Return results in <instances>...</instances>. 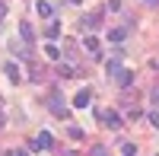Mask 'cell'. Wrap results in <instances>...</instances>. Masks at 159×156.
<instances>
[{"instance_id": "1", "label": "cell", "mask_w": 159, "mask_h": 156, "mask_svg": "<svg viewBox=\"0 0 159 156\" xmlns=\"http://www.w3.org/2000/svg\"><path fill=\"white\" fill-rule=\"evenodd\" d=\"M99 118L105 121V127H111V131H118V127H124V121H121V115H118L115 108H105V112H99Z\"/></svg>"}, {"instance_id": "2", "label": "cell", "mask_w": 159, "mask_h": 156, "mask_svg": "<svg viewBox=\"0 0 159 156\" xmlns=\"http://www.w3.org/2000/svg\"><path fill=\"white\" fill-rule=\"evenodd\" d=\"M3 76L13 83V86H19L22 83V73H19V64L16 61H3Z\"/></svg>"}, {"instance_id": "3", "label": "cell", "mask_w": 159, "mask_h": 156, "mask_svg": "<svg viewBox=\"0 0 159 156\" xmlns=\"http://www.w3.org/2000/svg\"><path fill=\"white\" fill-rule=\"evenodd\" d=\"M48 108H51V115H57V118H67V105H64V96L61 93H54L48 99Z\"/></svg>"}, {"instance_id": "4", "label": "cell", "mask_w": 159, "mask_h": 156, "mask_svg": "<svg viewBox=\"0 0 159 156\" xmlns=\"http://www.w3.org/2000/svg\"><path fill=\"white\" fill-rule=\"evenodd\" d=\"M99 25H102V13H92V16L80 19V32H96Z\"/></svg>"}, {"instance_id": "5", "label": "cell", "mask_w": 159, "mask_h": 156, "mask_svg": "<svg viewBox=\"0 0 159 156\" xmlns=\"http://www.w3.org/2000/svg\"><path fill=\"white\" fill-rule=\"evenodd\" d=\"M89 102H92V89H89V86H80L76 96H73V105H76V108H86Z\"/></svg>"}, {"instance_id": "6", "label": "cell", "mask_w": 159, "mask_h": 156, "mask_svg": "<svg viewBox=\"0 0 159 156\" xmlns=\"http://www.w3.org/2000/svg\"><path fill=\"white\" fill-rule=\"evenodd\" d=\"M83 48H86L96 61L102 57V45H99V38H96V35H86V38H83Z\"/></svg>"}, {"instance_id": "7", "label": "cell", "mask_w": 159, "mask_h": 156, "mask_svg": "<svg viewBox=\"0 0 159 156\" xmlns=\"http://www.w3.org/2000/svg\"><path fill=\"white\" fill-rule=\"evenodd\" d=\"M121 54H124V51H115V57L105 64V73H108V76H115L118 70H121Z\"/></svg>"}, {"instance_id": "8", "label": "cell", "mask_w": 159, "mask_h": 156, "mask_svg": "<svg viewBox=\"0 0 159 156\" xmlns=\"http://www.w3.org/2000/svg\"><path fill=\"white\" fill-rule=\"evenodd\" d=\"M115 80H118V86H130L134 83V70H127V67H121L115 73Z\"/></svg>"}, {"instance_id": "9", "label": "cell", "mask_w": 159, "mask_h": 156, "mask_svg": "<svg viewBox=\"0 0 159 156\" xmlns=\"http://www.w3.org/2000/svg\"><path fill=\"white\" fill-rule=\"evenodd\" d=\"M45 38H51V42L61 38V22H48V25H45Z\"/></svg>"}, {"instance_id": "10", "label": "cell", "mask_w": 159, "mask_h": 156, "mask_svg": "<svg viewBox=\"0 0 159 156\" xmlns=\"http://www.w3.org/2000/svg\"><path fill=\"white\" fill-rule=\"evenodd\" d=\"M38 144H42V150H54V137H51L48 131H42L38 134Z\"/></svg>"}, {"instance_id": "11", "label": "cell", "mask_w": 159, "mask_h": 156, "mask_svg": "<svg viewBox=\"0 0 159 156\" xmlns=\"http://www.w3.org/2000/svg\"><path fill=\"white\" fill-rule=\"evenodd\" d=\"M45 54H48L51 61H61V48H57L54 42H51V38H48V45H45Z\"/></svg>"}, {"instance_id": "12", "label": "cell", "mask_w": 159, "mask_h": 156, "mask_svg": "<svg viewBox=\"0 0 159 156\" xmlns=\"http://www.w3.org/2000/svg\"><path fill=\"white\" fill-rule=\"evenodd\" d=\"M35 10H38V16H51V13H54V10H51V3H48V0H38V3H35Z\"/></svg>"}, {"instance_id": "13", "label": "cell", "mask_w": 159, "mask_h": 156, "mask_svg": "<svg viewBox=\"0 0 159 156\" xmlns=\"http://www.w3.org/2000/svg\"><path fill=\"white\" fill-rule=\"evenodd\" d=\"M32 35H35L32 25H29V22H19V38H22V42H32Z\"/></svg>"}, {"instance_id": "14", "label": "cell", "mask_w": 159, "mask_h": 156, "mask_svg": "<svg viewBox=\"0 0 159 156\" xmlns=\"http://www.w3.org/2000/svg\"><path fill=\"white\" fill-rule=\"evenodd\" d=\"M57 73L64 76V80H73V76H76V70L70 67V64H57Z\"/></svg>"}, {"instance_id": "15", "label": "cell", "mask_w": 159, "mask_h": 156, "mask_svg": "<svg viewBox=\"0 0 159 156\" xmlns=\"http://www.w3.org/2000/svg\"><path fill=\"white\" fill-rule=\"evenodd\" d=\"M108 38H111V42H124V38H127V29H111Z\"/></svg>"}, {"instance_id": "16", "label": "cell", "mask_w": 159, "mask_h": 156, "mask_svg": "<svg viewBox=\"0 0 159 156\" xmlns=\"http://www.w3.org/2000/svg\"><path fill=\"white\" fill-rule=\"evenodd\" d=\"M67 134H70V140H83V127L70 124V127H67Z\"/></svg>"}, {"instance_id": "17", "label": "cell", "mask_w": 159, "mask_h": 156, "mask_svg": "<svg viewBox=\"0 0 159 156\" xmlns=\"http://www.w3.org/2000/svg\"><path fill=\"white\" fill-rule=\"evenodd\" d=\"M121 156H137V147H134V144H124V147H121Z\"/></svg>"}, {"instance_id": "18", "label": "cell", "mask_w": 159, "mask_h": 156, "mask_svg": "<svg viewBox=\"0 0 159 156\" xmlns=\"http://www.w3.org/2000/svg\"><path fill=\"white\" fill-rule=\"evenodd\" d=\"M150 99H153V105H156V108H159V83H156V86H153V89H150Z\"/></svg>"}, {"instance_id": "19", "label": "cell", "mask_w": 159, "mask_h": 156, "mask_svg": "<svg viewBox=\"0 0 159 156\" xmlns=\"http://www.w3.org/2000/svg\"><path fill=\"white\" fill-rule=\"evenodd\" d=\"M137 118H140V108H137V105L127 108V121H137Z\"/></svg>"}, {"instance_id": "20", "label": "cell", "mask_w": 159, "mask_h": 156, "mask_svg": "<svg viewBox=\"0 0 159 156\" xmlns=\"http://www.w3.org/2000/svg\"><path fill=\"white\" fill-rule=\"evenodd\" d=\"M29 80H32V83H38V80H42V70L32 67V70H29Z\"/></svg>"}, {"instance_id": "21", "label": "cell", "mask_w": 159, "mask_h": 156, "mask_svg": "<svg viewBox=\"0 0 159 156\" xmlns=\"http://www.w3.org/2000/svg\"><path fill=\"white\" fill-rule=\"evenodd\" d=\"M92 156H108V147H102V144L92 147Z\"/></svg>"}, {"instance_id": "22", "label": "cell", "mask_w": 159, "mask_h": 156, "mask_svg": "<svg viewBox=\"0 0 159 156\" xmlns=\"http://www.w3.org/2000/svg\"><path fill=\"white\" fill-rule=\"evenodd\" d=\"M108 10L111 13H121V0H108Z\"/></svg>"}, {"instance_id": "23", "label": "cell", "mask_w": 159, "mask_h": 156, "mask_svg": "<svg viewBox=\"0 0 159 156\" xmlns=\"http://www.w3.org/2000/svg\"><path fill=\"white\" fill-rule=\"evenodd\" d=\"M150 124H153V127H159V108H156V112H150Z\"/></svg>"}, {"instance_id": "24", "label": "cell", "mask_w": 159, "mask_h": 156, "mask_svg": "<svg viewBox=\"0 0 159 156\" xmlns=\"http://www.w3.org/2000/svg\"><path fill=\"white\" fill-rule=\"evenodd\" d=\"M7 16V3H3V0H0V19H3Z\"/></svg>"}, {"instance_id": "25", "label": "cell", "mask_w": 159, "mask_h": 156, "mask_svg": "<svg viewBox=\"0 0 159 156\" xmlns=\"http://www.w3.org/2000/svg\"><path fill=\"white\" fill-rule=\"evenodd\" d=\"M143 3H147V7H159V0H143Z\"/></svg>"}, {"instance_id": "26", "label": "cell", "mask_w": 159, "mask_h": 156, "mask_svg": "<svg viewBox=\"0 0 159 156\" xmlns=\"http://www.w3.org/2000/svg\"><path fill=\"white\" fill-rule=\"evenodd\" d=\"M7 124V118H3V108H0V127H3Z\"/></svg>"}, {"instance_id": "27", "label": "cell", "mask_w": 159, "mask_h": 156, "mask_svg": "<svg viewBox=\"0 0 159 156\" xmlns=\"http://www.w3.org/2000/svg\"><path fill=\"white\" fill-rule=\"evenodd\" d=\"M16 156H29V153H25V150H16Z\"/></svg>"}, {"instance_id": "28", "label": "cell", "mask_w": 159, "mask_h": 156, "mask_svg": "<svg viewBox=\"0 0 159 156\" xmlns=\"http://www.w3.org/2000/svg\"><path fill=\"white\" fill-rule=\"evenodd\" d=\"M64 156H76V153H73V150H67V153H64Z\"/></svg>"}, {"instance_id": "29", "label": "cell", "mask_w": 159, "mask_h": 156, "mask_svg": "<svg viewBox=\"0 0 159 156\" xmlns=\"http://www.w3.org/2000/svg\"><path fill=\"white\" fill-rule=\"evenodd\" d=\"M3 156H16V153H13V150H7V153H3Z\"/></svg>"}, {"instance_id": "30", "label": "cell", "mask_w": 159, "mask_h": 156, "mask_svg": "<svg viewBox=\"0 0 159 156\" xmlns=\"http://www.w3.org/2000/svg\"><path fill=\"white\" fill-rule=\"evenodd\" d=\"M70 3H83V0H70Z\"/></svg>"}, {"instance_id": "31", "label": "cell", "mask_w": 159, "mask_h": 156, "mask_svg": "<svg viewBox=\"0 0 159 156\" xmlns=\"http://www.w3.org/2000/svg\"><path fill=\"white\" fill-rule=\"evenodd\" d=\"M156 156H159V153H156Z\"/></svg>"}]
</instances>
